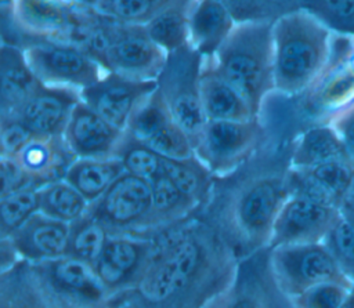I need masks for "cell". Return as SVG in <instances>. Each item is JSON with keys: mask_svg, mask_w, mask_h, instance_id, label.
Masks as SVG:
<instances>
[{"mask_svg": "<svg viewBox=\"0 0 354 308\" xmlns=\"http://www.w3.org/2000/svg\"><path fill=\"white\" fill-rule=\"evenodd\" d=\"M151 188L152 211L148 238H152L159 231L170 225L191 218L192 213L199 206L183 191H180L176 184L163 173L151 181Z\"/></svg>", "mask_w": 354, "mask_h": 308, "instance_id": "4316f807", "label": "cell"}, {"mask_svg": "<svg viewBox=\"0 0 354 308\" xmlns=\"http://www.w3.org/2000/svg\"><path fill=\"white\" fill-rule=\"evenodd\" d=\"M35 134L17 116L0 115V156H15Z\"/></svg>", "mask_w": 354, "mask_h": 308, "instance_id": "60d3db41", "label": "cell"}, {"mask_svg": "<svg viewBox=\"0 0 354 308\" xmlns=\"http://www.w3.org/2000/svg\"><path fill=\"white\" fill-rule=\"evenodd\" d=\"M123 173L124 167L118 157L76 159L68 169L64 180L73 185L91 204Z\"/></svg>", "mask_w": 354, "mask_h": 308, "instance_id": "f1b7e54d", "label": "cell"}, {"mask_svg": "<svg viewBox=\"0 0 354 308\" xmlns=\"http://www.w3.org/2000/svg\"><path fill=\"white\" fill-rule=\"evenodd\" d=\"M109 308H133V307L130 304H126V302H119V304L109 305Z\"/></svg>", "mask_w": 354, "mask_h": 308, "instance_id": "c3c4849f", "label": "cell"}, {"mask_svg": "<svg viewBox=\"0 0 354 308\" xmlns=\"http://www.w3.org/2000/svg\"><path fill=\"white\" fill-rule=\"evenodd\" d=\"M116 157L122 162L126 173L149 182L163 173V156L127 131L116 152Z\"/></svg>", "mask_w": 354, "mask_h": 308, "instance_id": "e575fe53", "label": "cell"}, {"mask_svg": "<svg viewBox=\"0 0 354 308\" xmlns=\"http://www.w3.org/2000/svg\"><path fill=\"white\" fill-rule=\"evenodd\" d=\"M171 120L174 119L156 87V90L133 113L126 131L137 139L147 142Z\"/></svg>", "mask_w": 354, "mask_h": 308, "instance_id": "74e56055", "label": "cell"}, {"mask_svg": "<svg viewBox=\"0 0 354 308\" xmlns=\"http://www.w3.org/2000/svg\"><path fill=\"white\" fill-rule=\"evenodd\" d=\"M236 23L268 22L299 11V0H221Z\"/></svg>", "mask_w": 354, "mask_h": 308, "instance_id": "8d00e7d4", "label": "cell"}, {"mask_svg": "<svg viewBox=\"0 0 354 308\" xmlns=\"http://www.w3.org/2000/svg\"><path fill=\"white\" fill-rule=\"evenodd\" d=\"M353 167V160H333L310 169L289 167L285 173L289 196H301L339 209Z\"/></svg>", "mask_w": 354, "mask_h": 308, "instance_id": "d6986e66", "label": "cell"}, {"mask_svg": "<svg viewBox=\"0 0 354 308\" xmlns=\"http://www.w3.org/2000/svg\"><path fill=\"white\" fill-rule=\"evenodd\" d=\"M238 23L221 0H195L189 14V44L205 58H214Z\"/></svg>", "mask_w": 354, "mask_h": 308, "instance_id": "7402d4cb", "label": "cell"}, {"mask_svg": "<svg viewBox=\"0 0 354 308\" xmlns=\"http://www.w3.org/2000/svg\"><path fill=\"white\" fill-rule=\"evenodd\" d=\"M105 72L140 80H158L166 59L165 52L142 25H123L97 12L79 43Z\"/></svg>", "mask_w": 354, "mask_h": 308, "instance_id": "277c9868", "label": "cell"}, {"mask_svg": "<svg viewBox=\"0 0 354 308\" xmlns=\"http://www.w3.org/2000/svg\"><path fill=\"white\" fill-rule=\"evenodd\" d=\"M299 6L335 35L354 37V0H299Z\"/></svg>", "mask_w": 354, "mask_h": 308, "instance_id": "d590c367", "label": "cell"}, {"mask_svg": "<svg viewBox=\"0 0 354 308\" xmlns=\"http://www.w3.org/2000/svg\"><path fill=\"white\" fill-rule=\"evenodd\" d=\"M12 157L36 186L64 180L76 160L62 135H35Z\"/></svg>", "mask_w": 354, "mask_h": 308, "instance_id": "44dd1931", "label": "cell"}, {"mask_svg": "<svg viewBox=\"0 0 354 308\" xmlns=\"http://www.w3.org/2000/svg\"><path fill=\"white\" fill-rule=\"evenodd\" d=\"M156 87V80H140L105 72L95 83L83 88L80 97L98 115L126 131L133 113Z\"/></svg>", "mask_w": 354, "mask_h": 308, "instance_id": "9a60e30c", "label": "cell"}, {"mask_svg": "<svg viewBox=\"0 0 354 308\" xmlns=\"http://www.w3.org/2000/svg\"><path fill=\"white\" fill-rule=\"evenodd\" d=\"M151 211V182L126 171L90 204V213L106 227L111 235L148 238Z\"/></svg>", "mask_w": 354, "mask_h": 308, "instance_id": "8fae6325", "label": "cell"}, {"mask_svg": "<svg viewBox=\"0 0 354 308\" xmlns=\"http://www.w3.org/2000/svg\"><path fill=\"white\" fill-rule=\"evenodd\" d=\"M353 285L348 279L325 280L286 301L290 308H339Z\"/></svg>", "mask_w": 354, "mask_h": 308, "instance_id": "ab89813d", "label": "cell"}, {"mask_svg": "<svg viewBox=\"0 0 354 308\" xmlns=\"http://www.w3.org/2000/svg\"><path fill=\"white\" fill-rule=\"evenodd\" d=\"M340 211L335 206L301 196H289L274 222L267 249L324 242Z\"/></svg>", "mask_w": 354, "mask_h": 308, "instance_id": "5bb4252c", "label": "cell"}, {"mask_svg": "<svg viewBox=\"0 0 354 308\" xmlns=\"http://www.w3.org/2000/svg\"><path fill=\"white\" fill-rule=\"evenodd\" d=\"M267 254L263 249L242 257L231 283L203 308H289L271 279Z\"/></svg>", "mask_w": 354, "mask_h": 308, "instance_id": "4fadbf2b", "label": "cell"}, {"mask_svg": "<svg viewBox=\"0 0 354 308\" xmlns=\"http://www.w3.org/2000/svg\"><path fill=\"white\" fill-rule=\"evenodd\" d=\"M0 308H59L40 283L32 264L19 260L0 272Z\"/></svg>", "mask_w": 354, "mask_h": 308, "instance_id": "d4e9b609", "label": "cell"}, {"mask_svg": "<svg viewBox=\"0 0 354 308\" xmlns=\"http://www.w3.org/2000/svg\"><path fill=\"white\" fill-rule=\"evenodd\" d=\"M260 117L249 120H207L194 151L214 175H225L243 164L264 141Z\"/></svg>", "mask_w": 354, "mask_h": 308, "instance_id": "9c48e42d", "label": "cell"}, {"mask_svg": "<svg viewBox=\"0 0 354 308\" xmlns=\"http://www.w3.org/2000/svg\"><path fill=\"white\" fill-rule=\"evenodd\" d=\"M124 133L80 101L62 137L76 159H106L116 157Z\"/></svg>", "mask_w": 354, "mask_h": 308, "instance_id": "e0dca14e", "label": "cell"}, {"mask_svg": "<svg viewBox=\"0 0 354 308\" xmlns=\"http://www.w3.org/2000/svg\"><path fill=\"white\" fill-rule=\"evenodd\" d=\"M267 250L271 279L286 300L317 283L348 279L324 242L278 246Z\"/></svg>", "mask_w": 354, "mask_h": 308, "instance_id": "52a82bcc", "label": "cell"}, {"mask_svg": "<svg viewBox=\"0 0 354 308\" xmlns=\"http://www.w3.org/2000/svg\"><path fill=\"white\" fill-rule=\"evenodd\" d=\"M0 115H15L40 84L19 44L3 40L0 47Z\"/></svg>", "mask_w": 354, "mask_h": 308, "instance_id": "603a6c76", "label": "cell"}, {"mask_svg": "<svg viewBox=\"0 0 354 308\" xmlns=\"http://www.w3.org/2000/svg\"><path fill=\"white\" fill-rule=\"evenodd\" d=\"M325 123L337 133L348 156L354 162V97L328 112Z\"/></svg>", "mask_w": 354, "mask_h": 308, "instance_id": "b9f144b4", "label": "cell"}, {"mask_svg": "<svg viewBox=\"0 0 354 308\" xmlns=\"http://www.w3.org/2000/svg\"><path fill=\"white\" fill-rule=\"evenodd\" d=\"M151 260L138 282L111 300L133 308H203L234 279L241 256L220 228L184 220L152 238Z\"/></svg>", "mask_w": 354, "mask_h": 308, "instance_id": "6da1fadb", "label": "cell"}, {"mask_svg": "<svg viewBox=\"0 0 354 308\" xmlns=\"http://www.w3.org/2000/svg\"><path fill=\"white\" fill-rule=\"evenodd\" d=\"M105 18L123 25H147L170 0H82Z\"/></svg>", "mask_w": 354, "mask_h": 308, "instance_id": "836d02e7", "label": "cell"}, {"mask_svg": "<svg viewBox=\"0 0 354 308\" xmlns=\"http://www.w3.org/2000/svg\"><path fill=\"white\" fill-rule=\"evenodd\" d=\"M324 243L335 257L342 272L354 283V214H342Z\"/></svg>", "mask_w": 354, "mask_h": 308, "instance_id": "f35d334b", "label": "cell"}, {"mask_svg": "<svg viewBox=\"0 0 354 308\" xmlns=\"http://www.w3.org/2000/svg\"><path fill=\"white\" fill-rule=\"evenodd\" d=\"M339 308H354V285H353L351 289L348 290L347 296L344 297V300L342 301V304L339 305Z\"/></svg>", "mask_w": 354, "mask_h": 308, "instance_id": "7dc6e473", "label": "cell"}, {"mask_svg": "<svg viewBox=\"0 0 354 308\" xmlns=\"http://www.w3.org/2000/svg\"><path fill=\"white\" fill-rule=\"evenodd\" d=\"M82 101L80 91L40 81L15 115L35 135H62L75 106Z\"/></svg>", "mask_w": 354, "mask_h": 308, "instance_id": "ac0fdd59", "label": "cell"}, {"mask_svg": "<svg viewBox=\"0 0 354 308\" xmlns=\"http://www.w3.org/2000/svg\"><path fill=\"white\" fill-rule=\"evenodd\" d=\"M205 58L189 44L167 54L158 77V88L177 124L195 144L207 122L201 101Z\"/></svg>", "mask_w": 354, "mask_h": 308, "instance_id": "8992f818", "label": "cell"}, {"mask_svg": "<svg viewBox=\"0 0 354 308\" xmlns=\"http://www.w3.org/2000/svg\"><path fill=\"white\" fill-rule=\"evenodd\" d=\"M21 257L18 256L15 247L8 238H0V272L11 268L18 262Z\"/></svg>", "mask_w": 354, "mask_h": 308, "instance_id": "ee69618b", "label": "cell"}, {"mask_svg": "<svg viewBox=\"0 0 354 308\" xmlns=\"http://www.w3.org/2000/svg\"><path fill=\"white\" fill-rule=\"evenodd\" d=\"M336 35L303 10L272 23L275 91L296 95L311 90L326 72Z\"/></svg>", "mask_w": 354, "mask_h": 308, "instance_id": "7a4b0ae2", "label": "cell"}, {"mask_svg": "<svg viewBox=\"0 0 354 308\" xmlns=\"http://www.w3.org/2000/svg\"><path fill=\"white\" fill-rule=\"evenodd\" d=\"M333 160H351L337 133L328 124H317L300 134L292 156L293 169H310Z\"/></svg>", "mask_w": 354, "mask_h": 308, "instance_id": "484cf974", "label": "cell"}, {"mask_svg": "<svg viewBox=\"0 0 354 308\" xmlns=\"http://www.w3.org/2000/svg\"><path fill=\"white\" fill-rule=\"evenodd\" d=\"M195 0H170L145 26L148 36L165 51L189 46V14Z\"/></svg>", "mask_w": 354, "mask_h": 308, "instance_id": "83f0119b", "label": "cell"}, {"mask_svg": "<svg viewBox=\"0 0 354 308\" xmlns=\"http://www.w3.org/2000/svg\"><path fill=\"white\" fill-rule=\"evenodd\" d=\"M71 224L36 213L8 236L22 260L39 262L66 256Z\"/></svg>", "mask_w": 354, "mask_h": 308, "instance_id": "ffe728a7", "label": "cell"}, {"mask_svg": "<svg viewBox=\"0 0 354 308\" xmlns=\"http://www.w3.org/2000/svg\"><path fill=\"white\" fill-rule=\"evenodd\" d=\"M163 174L199 206L207 200L216 177L196 155L184 159L163 157Z\"/></svg>", "mask_w": 354, "mask_h": 308, "instance_id": "f546056e", "label": "cell"}, {"mask_svg": "<svg viewBox=\"0 0 354 308\" xmlns=\"http://www.w3.org/2000/svg\"><path fill=\"white\" fill-rule=\"evenodd\" d=\"M0 175H1L0 196L22 189L29 185H35L32 184L26 173L22 170V167L18 164V162L10 156H0Z\"/></svg>", "mask_w": 354, "mask_h": 308, "instance_id": "7bdbcfd3", "label": "cell"}, {"mask_svg": "<svg viewBox=\"0 0 354 308\" xmlns=\"http://www.w3.org/2000/svg\"><path fill=\"white\" fill-rule=\"evenodd\" d=\"M152 256V239L133 235H111L94 268L111 300L131 289L144 273Z\"/></svg>", "mask_w": 354, "mask_h": 308, "instance_id": "2e32d148", "label": "cell"}, {"mask_svg": "<svg viewBox=\"0 0 354 308\" xmlns=\"http://www.w3.org/2000/svg\"><path fill=\"white\" fill-rule=\"evenodd\" d=\"M212 62L260 117L264 101L275 91L272 23H238Z\"/></svg>", "mask_w": 354, "mask_h": 308, "instance_id": "3957f363", "label": "cell"}, {"mask_svg": "<svg viewBox=\"0 0 354 308\" xmlns=\"http://www.w3.org/2000/svg\"><path fill=\"white\" fill-rule=\"evenodd\" d=\"M30 264L59 308H109L111 296L94 265L69 256Z\"/></svg>", "mask_w": 354, "mask_h": 308, "instance_id": "30bf717a", "label": "cell"}, {"mask_svg": "<svg viewBox=\"0 0 354 308\" xmlns=\"http://www.w3.org/2000/svg\"><path fill=\"white\" fill-rule=\"evenodd\" d=\"M40 213L72 224L90 209V202L66 180L48 182L39 189Z\"/></svg>", "mask_w": 354, "mask_h": 308, "instance_id": "4dcf8cb0", "label": "cell"}, {"mask_svg": "<svg viewBox=\"0 0 354 308\" xmlns=\"http://www.w3.org/2000/svg\"><path fill=\"white\" fill-rule=\"evenodd\" d=\"M40 186L29 185L0 196V238H8L40 210Z\"/></svg>", "mask_w": 354, "mask_h": 308, "instance_id": "d6a6232c", "label": "cell"}, {"mask_svg": "<svg viewBox=\"0 0 354 308\" xmlns=\"http://www.w3.org/2000/svg\"><path fill=\"white\" fill-rule=\"evenodd\" d=\"M339 211L342 214H354V167H353L348 185L339 203Z\"/></svg>", "mask_w": 354, "mask_h": 308, "instance_id": "f6af8a7d", "label": "cell"}, {"mask_svg": "<svg viewBox=\"0 0 354 308\" xmlns=\"http://www.w3.org/2000/svg\"><path fill=\"white\" fill-rule=\"evenodd\" d=\"M289 198L285 174L250 178L234 195L220 231L241 257L268 247L277 215Z\"/></svg>", "mask_w": 354, "mask_h": 308, "instance_id": "5b68a950", "label": "cell"}, {"mask_svg": "<svg viewBox=\"0 0 354 308\" xmlns=\"http://www.w3.org/2000/svg\"><path fill=\"white\" fill-rule=\"evenodd\" d=\"M289 308H290V307H289Z\"/></svg>", "mask_w": 354, "mask_h": 308, "instance_id": "681fc988", "label": "cell"}, {"mask_svg": "<svg viewBox=\"0 0 354 308\" xmlns=\"http://www.w3.org/2000/svg\"><path fill=\"white\" fill-rule=\"evenodd\" d=\"M94 8L82 0H15V30L33 39L77 41Z\"/></svg>", "mask_w": 354, "mask_h": 308, "instance_id": "7c38bea8", "label": "cell"}, {"mask_svg": "<svg viewBox=\"0 0 354 308\" xmlns=\"http://www.w3.org/2000/svg\"><path fill=\"white\" fill-rule=\"evenodd\" d=\"M201 101L207 120L236 122L257 117L241 93L217 70L212 59L203 64Z\"/></svg>", "mask_w": 354, "mask_h": 308, "instance_id": "cb8c5ba5", "label": "cell"}, {"mask_svg": "<svg viewBox=\"0 0 354 308\" xmlns=\"http://www.w3.org/2000/svg\"><path fill=\"white\" fill-rule=\"evenodd\" d=\"M109 236L106 227L88 209L82 218L71 224L66 256L94 265Z\"/></svg>", "mask_w": 354, "mask_h": 308, "instance_id": "1f68e13d", "label": "cell"}, {"mask_svg": "<svg viewBox=\"0 0 354 308\" xmlns=\"http://www.w3.org/2000/svg\"><path fill=\"white\" fill-rule=\"evenodd\" d=\"M340 58L344 69L354 81V37L350 39V43L348 46H346L344 50H340Z\"/></svg>", "mask_w": 354, "mask_h": 308, "instance_id": "bcb514c9", "label": "cell"}, {"mask_svg": "<svg viewBox=\"0 0 354 308\" xmlns=\"http://www.w3.org/2000/svg\"><path fill=\"white\" fill-rule=\"evenodd\" d=\"M24 50L35 75L46 84L82 91L105 73L84 47L71 40L33 39Z\"/></svg>", "mask_w": 354, "mask_h": 308, "instance_id": "ba28073f", "label": "cell"}]
</instances>
